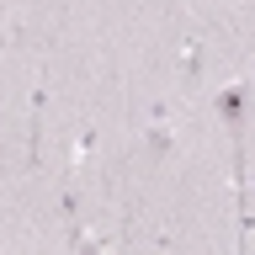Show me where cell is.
<instances>
[{"mask_svg":"<svg viewBox=\"0 0 255 255\" xmlns=\"http://www.w3.org/2000/svg\"><path fill=\"white\" fill-rule=\"evenodd\" d=\"M85 255H91V250H85Z\"/></svg>","mask_w":255,"mask_h":255,"instance_id":"6da1fadb","label":"cell"}]
</instances>
